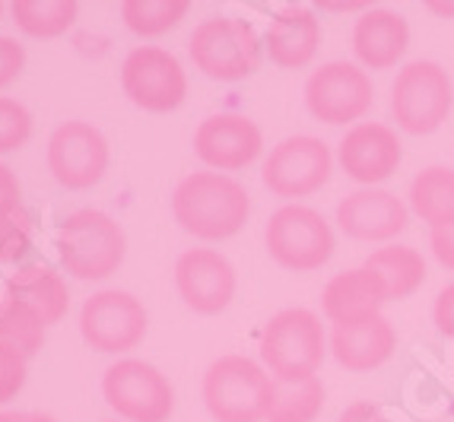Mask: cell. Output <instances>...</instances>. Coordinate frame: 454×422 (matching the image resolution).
I'll list each match as a JSON object with an SVG mask.
<instances>
[{"label":"cell","mask_w":454,"mask_h":422,"mask_svg":"<svg viewBox=\"0 0 454 422\" xmlns=\"http://www.w3.org/2000/svg\"><path fill=\"white\" fill-rule=\"evenodd\" d=\"M172 216L197 241H226L248 223L251 194L223 172H191L172 194Z\"/></svg>","instance_id":"1"},{"label":"cell","mask_w":454,"mask_h":422,"mask_svg":"<svg viewBox=\"0 0 454 422\" xmlns=\"http://www.w3.org/2000/svg\"><path fill=\"white\" fill-rule=\"evenodd\" d=\"M258 349L261 365L277 385H302L318 378L331 353V337L321 324V315L311 309H283L264 324Z\"/></svg>","instance_id":"2"},{"label":"cell","mask_w":454,"mask_h":422,"mask_svg":"<svg viewBox=\"0 0 454 422\" xmlns=\"http://www.w3.org/2000/svg\"><path fill=\"white\" fill-rule=\"evenodd\" d=\"M277 381L261 362L229 353L210 362L200 381L207 413L216 422H261L270 410Z\"/></svg>","instance_id":"3"},{"label":"cell","mask_w":454,"mask_h":422,"mask_svg":"<svg viewBox=\"0 0 454 422\" xmlns=\"http://www.w3.org/2000/svg\"><path fill=\"white\" fill-rule=\"evenodd\" d=\"M128 254L124 229L102 210H76L58 229V257L70 277L96 283L118 273Z\"/></svg>","instance_id":"4"},{"label":"cell","mask_w":454,"mask_h":422,"mask_svg":"<svg viewBox=\"0 0 454 422\" xmlns=\"http://www.w3.org/2000/svg\"><path fill=\"white\" fill-rule=\"evenodd\" d=\"M188 51L194 67L216 83H239L261 67L264 38L239 16H210L191 32Z\"/></svg>","instance_id":"5"},{"label":"cell","mask_w":454,"mask_h":422,"mask_svg":"<svg viewBox=\"0 0 454 422\" xmlns=\"http://www.w3.org/2000/svg\"><path fill=\"white\" fill-rule=\"evenodd\" d=\"M454 108V83L439 60H410L391 86V114L410 137L435 134Z\"/></svg>","instance_id":"6"},{"label":"cell","mask_w":454,"mask_h":422,"mask_svg":"<svg viewBox=\"0 0 454 422\" xmlns=\"http://www.w3.org/2000/svg\"><path fill=\"white\" fill-rule=\"evenodd\" d=\"M267 254L273 264L293 273L321 270L333 257L337 238L325 213L305 204H286L267 219Z\"/></svg>","instance_id":"7"},{"label":"cell","mask_w":454,"mask_h":422,"mask_svg":"<svg viewBox=\"0 0 454 422\" xmlns=\"http://www.w3.org/2000/svg\"><path fill=\"white\" fill-rule=\"evenodd\" d=\"M372 102H375V86L369 70L353 60H327L305 80V108L311 118L331 128L359 124L369 114Z\"/></svg>","instance_id":"8"},{"label":"cell","mask_w":454,"mask_h":422,"mask_svg":"<svg viewBox=\"0 0 454 422\" xmlns=\"http://www.w3.org/2000/svg\"><path fill=\"white\" fill-rule=\"evenodd\" d=\"M102 397L128 422H168L175 391L168 378L144 359H118L102 375Z\"/></svg>","instance_id":"9"},{"label":"cell","mask_w":454,"mask_h":422,"mask_svg":"<svg viewBox=\"0 0 454 422\" xmlns=\"http://www.w3.org/2000/svg\"><path fill=\"white\" fill-rule=\"evenodd\" d=\"M333 152L321 137L295 134L273 146L270 156L261 166V181L270 194L283 200H299V197L318 194L331 181Z\"/></svg>","instance_id":"10"},{"label":"cell","mask_w":454,"mask_h":422,"mask_svg":"<svg viewBox=\"0 0 454 422\" xmlns=\"http://www.w3.org/2000/svg\"><path fill=\"white\" fill-rule=\"evenodd\" d=\"M121 90L137 108L150 114L175 112L188 96L182 60L160 45H140L121 64Z\"/></svg>","instance_id":"11"},{"label":"cell","mask_w":454,"mask_h":422,"mask_svg":"<svg viewBox=\"0 0 454 422\" xmlns=\"http://www.w3.org/2000/svg\"><path fill=\"white\" fill-rule=\"evenodd\" d=\"M80 333L98 353H128L146 337V309L124 289H102L90 295L80 311Z\"/></svg>","instance_id":"12"},{"label":"cell","mask_w":454,"mask_h":422,"mask_svg":"<svg viewBox=\"0 0 454 422\" xmlns=\"http://www.w3.org/2000/svg\"><path fill=\"white\" fill-rule=\"evenodd\" d=\"M108 168V140L86 121H64L48 140V172L67 191H86Z\"/></svg>","instance_id":"13"},{"label":"cell","mask_w":454,"mask_h":422,"mask_svg":"<svg viewBox=\"0 0 454 422\" xmlns=\"http://www.w3.org/2000/svg\"><path fill=\"white\" fill-rule=\"evenodd\" d=\"M337 162L363 188H379L403 162V144L397 130L381 121H359L337 144Z\"/></svg>","instance_id":"14"},{"label":"cell","mask_w":454,"mask_h":422,"mask_svg":"<svg viewBox=\"0 0 454 422\" xmlns=\"http://www.w3.org/2000/svg\"><path fill=\"white\" fill-rule=\"evenodd\" d=\"M175 289L194 315H220L232 305L239 279L229 257L213 248H188L175 261Z\"/></svg>","instance_id":"15"},{"label":"cell","mask_w":454,"mask_h":422,"mask_svg":"<svg viewBox=\"0 0 454 422\" xmlns=\"http://www.w3.org/2000/svg\"><path fill=\"white\" fill-rule=\"evenodd\" d=\"M264 150V134L251 118L235 112L210 114L194 130L197 159L213 172H242Z\"/></svg>","instance_id":"16"},{"label":"cell","mask_w":454,"mask_h":422,"mask_svg":"<svg viewBox=\"0 0 454 422\" xmlns=\"http://www.w3.org/2000/svg\"><path fill=\"white\" fill-rule=\"evenodd\" d=\"M337 229L365 245H391L410 226V207L394 191L359 188L337 204Z\"/></svg>","instance_id":"17"},{"label":"cell","mask_w":454,"mask_h":422,"mask_svg":"<svg viewBox=\"0 0 454 422\" xmlns=\"http://www.w3.org/2000/svg\"><path fill=\"white\" fill-rule=\"evenodd\" d=\"M394 349H397V331L385 315H369L331 327V356L347 371L381 369Z\"/></svg>","instance_id":"18"},{"label":"cell","mask_w":454,"mask_h":422,"mask_svg":"<svg viewBox=\"0 0 454 422\" xmlns=\"http://www.w3.org/2000/svg\"><path fill=\"white\" fill-rule=\"evenodd\" d=\"M353 54L363 70H391L403 60L410 48L407 16L397 10L369 7L353 26Z\"/></svg>","instance_id":"19"},{"label":"cell","mask_w":454,"mask_h":422,"mask_svg":"<svg viewBox=\"0 0 454 422\" xmlns=\"http://www.w3.org/2000/svg\"><path fill=\"white\" fill-rule=\"evenodd\" d=\"M321 35V20L311 7H283L264 32V51L280 70H302L318 54Z\"/></svg>","instance_id":"20"},{"label":"cell","mask_w":454,"mask_h":422,"mask_svg":"<svg viewBox=\"0 0 454 422\" xmlns=\"http://www.w3.org/2000/svg\"><path fill=\"white\" fill-rule=\"evenodd\" d=\"M387 299V286L381 277L369 267H353V270L333 273L327 286L321 289V311L331 324H347L359 317L381 315V305Z\"/></svg>","instance_id":"21"},{"label":"cell","mask_w":454,"mask_h":422,"mask_svg":"<svg viewBox=\"0 0 454 422\" xmlns=\"http://www.w3.org/2000/svg\"><path fill=\"white\" fill-rule=\"evenodd\" d=\"M7 295H13V299H20L23 305H29V309L42 317L45 327L58 324L70 309L67 283H64L61 273L48 264H29V267H23V270L10 273Z\"/></svg>","instance_id":"22"},{"label":"cell","mask_w":454,"mask_h":422,"mask_svg":"<svg viewBox=\"0 0 454 422\" xmlns=\"http://www.w3.org/2000/svg\"><path fill=\"white\" fill-rule=\"evenodd\" d=\"M365 267L381 277V283L387 286V299L391 301L410 299V295L423 286L426 273H429L423 251L410 248V245H397V241L381 245V248L372 251V254L365 257Z\"/></svg>","instance_id":"23"},{"label":"cell","mask_w":454,"mask_h":422,"mask_svg":"<svg viewBox=\"0 0 454 422\" xmlns=\"http://www.w3.org/2000/svg\"><path fill=\"white\" fill-rule=\"evenodd\" d=\"M410 213H417L426 226L445 229L454 226V168L426 166L410 181Z\"/></svg>","instance_id":"24"},{"label":"cell","mask_w":454,"mask_h":422,"mask_svg":"<svg viewBox=\"0 0 454 422\" xmlns=\"http://www.w3.org/2000/svg\"><path fill=\"white\" fill-rule=\"evenodd\" d=\"M76 0H13V23L32 38H58L76 23Z\"/></svg>","instance_id":"25"},{"label":"cell","mask_w":454,"mask_h":422,"mask_svg":"<svg viewBox=\"0 0 454 422\" xmlns=\"http://www.w3.org/2000/svg\"><path fill=\"white\" fill-rule=\"evenodd\" d=\"M188 0H124L121 20L134 35L160 38L188 16Z\"/></svg>","instance_id":"26"},{"label":"cell","mask_w":454,"mask_h":422,"mask_svg":"<svg viewBox=\"0 0 454 422\" xmlns=\"http://www.w3.org/2000/svg\"><path fill=\"white\" fill-rule=\"evenodd\" d=\"M325 381L311 378L302 385H277L273 387L267 422H315L325 410Z\"/></svg>","instance_id":"27"},{"label":"cell","mask_w":454,"mask_h":422,"mask_svg":"<svg viewBox=\"0 0 454 422\" xmlns=\"http://www.w3.org/2000/svg\"><path fill=\"white\" fill-rule=\"evenodd\" d=\"M0 343L20 349L26 359L35 356L38 349H42V343H45V324H42V317H38L29 305L13 299V295H4V299H0Z\"/></svg>","instance_id":"28"},{"label":"cell","mask_w":454,"mask_h":422,"mask_svg":"<svg viewBox=\"0 0 454 422\" xmlns=\"http://www.w3.org/2000/svg\"><path fill=\"white\" fill-rule=\"evenodd\" d=\"M32 248V216L20 200H0V264L20 261Z\"/></svg>","instance_id":"29"},{"label":"cell","mask_w":454,"mask_h":422,"mask_svg":"<svg viewBox=\"0 0 454 422\" xmlns=\"http://www.w3.org/2000/svg\"><path fill=\"white\" fill-rule=\"evenodd\" d=\"M32 137V114L23 102L0 96V152H13Z\"/></svg>","instance_id":"30"},{"label":"cell","mask_w":454,"mask_h":422,"mask_svg":"<svg viewBox=\"0 0 454 422\" xmlns=\"http://www.w3.org/2000/svg\"><path fill=\"white\" fill-rule=\"evenodd\" d=\"M26 356L20 349L0 343V403H10L26 385Z\"/></svg>","instance_id":"31"},{"label":"cell","mask_w":454,"mask_h":422,"mask_svg":"<svg viewBox=\"0 0 454 422\" xmlns=\"http://www.w3.org/2000/svg\"><path fill=\"white\" fill-rule=\"evenodd\" d=\"M26 67V48L10 35H0V90H7Z\"/></svg>","instance_id":"32"},{"label":"cell","mask_w":454,"mask_h":422,"mask_svg":"<svg viewBox=\"0 0 454 422\" xmlns=\"http://www.w3.org/2000/svg\"><path fill=\"white\" fill-rule=\"evenodd\" d=\"M432 324L442 337L454 340V283L442 286L435 301H432Z\"/></svg>","instance_id":"33"},{"label":"cell","mask_w":454,"mask_h":422,"mask_svg":"<svg viewBox=\"0 0 454 422\" xmlns=\"http://www.w3.org/2000/svg\"><path fill=\"white\" fill-rule=\"evenodd\" d=\"M429 248L435 254L445 270L454 273V226H445V229H432L429 232Z\"/></svg>","instance_id":"34"},{"label":"cell","mask_w":454,"mask_h":422,"mask_svg":"<svg viewBox=\"0 0 454 422\" xmlns=\"http://www.w3.org/2000/svg\"><path fill=\"white\" fill-rule=\"evenodd\" d=\"M337 422H385V419H381V410L372 400H359V403L343 410Z\"/></svg>","instance_id":"35"},{"label":"cell","mask_w":454,"mask_h":422,"mask_svg":"<svg viewBox=\"0 0 454 422\" xmlns=\"http://www.w3.org/2000/svg\"><path fill=\"white\" fill-rule=\"evenodd\" d=\"M0 422H58L51 413H38V410H7L0 413Z\"/></svg>","instance_id":"36"},{"label":"cell","mask_w":454,"mask_h":422,"mask_svg":"<svg viewBox=\"0 0 454 422\" xmlns=\"http://www.w3.org/2000/svg\"><path fill=\"white\" fill-rule=\"evenodd\" d=\"M0 200H20V181L0 162Z\"/></svg>","instance_id":"37"},{"label":"cell","mask_w":454,"mask_h":422,"mask_svg":"<svg viewBox=\"0 0 454 422\" xmlns=\"http://www.w3.org/2000/svg\"><path fill=\"white\" fill-rule=\"evenodd\" d=\"M426 10L442 16V20H454V4H439V0H432V4H426Z\"/></svg>","instance_id":"38"},{"label":"cell","mask_w":454,"mask_h":422,"mask_svg":"<svg viewBox=\"0 0 454 422\" xmlns=\"http://www.w3.org/2000/svg\"><path fill=\"white\" fill-rule=\"evenodd\" d=\"M321 10H337V13H349V10H369L365 4H321Z\"/></svg>","instance_id":"39"},{"label":"cell","mask_w":454,"mask_h":422,"mask_svg":"<svg viewBox=\"0 0 454 422\" xmlns=\"http://www.w3.org/2000/svg\"><path fill=\"white\" fill-rule=\"evenodd\" d=\"M0 13H4V4H0Z\"/></svg>","instance_id":"40"}]
</instances>
